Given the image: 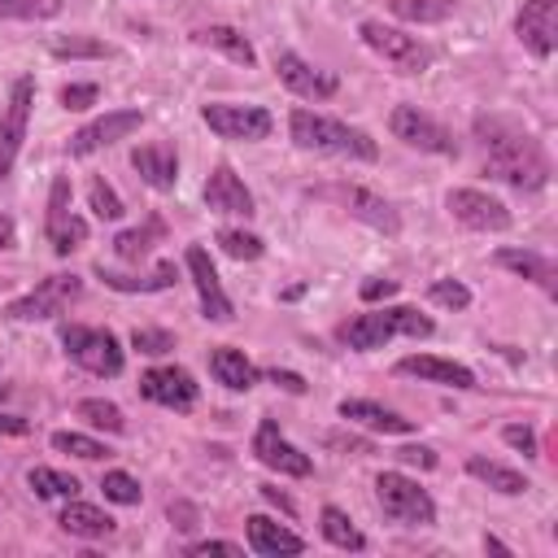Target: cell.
<instances>
[{
    "instance_id": "9",
    "label": "cell",
    "mask_w": 558,
    "mask_h": 558,
    "mask_svg": "<svg viewBox=\"0 0 558 558\" xmlns=\"http://www.w3.org/2000/svg\"><path fill=\"white\" fill-rule=\"evenodd\" d=\"M70 201H74L70 174H57L52 187H48V214H44V235H48V244H52L57 257H70L87 240V222L70 209Z\"/></svg>"
},
{
    "instance_id": "45",
    "label": "cell",
    "mask_w": 558,
    "mask_h": 558,
    "mask_svg": "<svg viewBox=\"0 0 558 558\" xmlns=\"http://www.w3.org/2000/svg\"><path fill=\"white\" fill-rule=\"evenodd\" d=\"M501 440L510 445V449H519L523 458H536L541 449H536V432L527 427V423H510V427H501Z\"/></svg>"
},
{
    "instance_id": "21",
    "label": "cell",
    "mask_w": 558,
    "mask_h": 558,
    "mask_svg": "<svg viewBox=\"0 0 558 558\" xmlns=\"http://www.w3.org/2000/svg\"><path fill=\"white\" fill-rule=\"evenodd\" d=\"M336 410H340L344 423H357V427L379 432V436H410V432H418L414 418H405V414H397V410H384V405H375V401H362V397H344Z\"/></svg>"
},
{
    "instance_id": "13",
    "label": "cell",
    "mask_w": 558,
    "mask_h": 558,
    "mask_svg": "<svg viewBox=\"0 0 558 558\" xmlns=\"http://www.w3.org/2000/svg\"><path fill=\"white\" fill-rule=\"evenodd\" d=\"M275 74H279V83H283L292 96H301V100H331V96L340 92V78H336L331 70L310 65V61H305L301 52H292V48L275 52Z\"/></svg>"
},
{
    "instance_id": "31",
    "label": "cell",
    "mask_w": 558,
    "mask_h": 558,
    "mask_svg": "<svg viewBox=\"0 0 558 558\" xmlns=\"http://www.w3.org/2000/svg\"><path fill=\"white\" fill-rule=\"evenodd\" d=\"M318 527H323V536H327L336 549H349V554H362V549H366V536L353 527V519H349L340 506H323V510H318Z\"/></svg>"
},
{
    "instance_id": "32",
    "label": "cell",
    "mask_w": 558,
    "mask_h": 558,
    "mask_svg": "<svg viewBox=\"0 0 558 558\" xmlns=\"http://www.w3.org/2000/svg\"><path fill=\"white\" fill-rule=\"evenodd\" d=\"M26 484L35 497H48V501H70L78 497V480L65 475V471H52V466H31L26 471Z\"/></svg>"
},
{
    "instance_id": "44",
    "label": "cell",
    "mask_w": 558,
    "mask_h": 558,
    "mask_svg": "<svg viewBox=\"0 0 558 558\" xmlns=\"http://www.w3.org/2000/svg\"><path fill=\"white\" fill-rule=\"evenodd\" d=\"M100 100V87L96 83H65L61 87V105L65 109H92Z\"/></svg>"
},
{
    "instance_id": "37",
    "label": "cell",
    "mask_w": 558,
    "mask_h": 558,
    "mask_svg": "<svg viewBox=\"0 0 558 558\" xmlns=\"http://www.w3.org/2000/svg\"><path fill=\"white\" fill-rule=\"evenodd\" d=\"M52 449H57V453H74V458H83V462L109 458V449H105L96 436H83V432H52Z\"/></svg>"
},
{
    "instance_id": "25",
    "label": "cell",
    "mask_w": 558,
    "mask_h": 558,
    "mask_svg": "<svg viewBox=\"0 0 558 558\" xmlns=\"http://www.w3.org/2000/svg\"><path fill=\"white\" fill-rule=\"evenodd\" d=\"M244 532H248V549L253 554H266V558H275V554H301L305 549V541L296 532H288L283 523H275L266 514H248L244 519Z\"/></svg>"
},
{
    "instance_id": "22",
    "label": "cell",
    "mask_w": 558,
    "mask_h": 558,
    "mask_svg": "<svg viewBox=\"0 0 558 558\" xmlns=\"http://www.w3.org/2000/svg\"><path fill=\"white\" fill-rule=\"evenodd\" d=\"M131 166L140 170V179L153 192H174V183H179V153H174V144H140L131 153Z\"/></svg>"
},
{
    "instance_id": "29",
    "label": "cell",
    "mask_w": 558,
    "mask_h": 558,
    "mask_svg": "<svg viewBox=\"0 0 558 558\" xmlns=\"http://www.w3.org/2000/svg\"><path fill=\"white\" fill-rule=\"evenodd\" d=\"M466 475L480 480V484H488V488L501 493V497H519V493H527V480H523L514 466L493 462V458H484V453H471V458H466Z\"/></svg>"
},
{
    "instance_id": "20",
    "label": "cell",
    "mask_w": 558,
    "mask_h": 558,
    "mask_svg": "<svg viewBox=\"0 0 558 558\" xmlns=\"http://www.w3.org/2000/svg\"><path fill=\"white\" fill-rule=\"evenodd\" d=\"M397 375H414V379H423V384H440V388H458V392L480 388L471 366L449 362V357H432V353H410V357H401V362H397Z\"/></svg>"
},
{
    "instance_id": "12",
    "label": "cell",
    "mask_w": 558,
    "mask_h": 558,
    "mask_svg": "<svg viewBox=\"0 0 558 558\" xmlns=\"http://www.w3.org/2000/svg\"><path fill=\"white\" fill-rule=\"evenodd\" d=\"M445 209H449V218L462 222L466 231H506V227H510V209H506L497 196L480 192V187H449Z\"/></svg>"
},
{
    "instance_id": "7",
    "label": "cell",
    "mask_w": 558,
    "mask_h": 558,
    "mask_svg": "<svg viewBox=\"0 0 558 558\" xmlns=\"http://www.w3.org/2000/svg\"><path fill=\"white\" fill-rule=\"evenodd\" d=\"M78 296H83V279H78V275H48V279H39L26 296L9 301V305H4V318H13V323L57 318V314H65V305L78 301Z\"/></svg>"
},
{
    "instance_id": "39",
    "label": "cell",
    "mask_w": 558,
    "mask_h": 558,
    "mask_svg": "<svg viewBox=\"0 0 558 558\" xmlns=\"http://www.w3.org/2000/svg\"><path fill=\"white\" fill-rule=\"evenodd\" d=\"M61 0H0V17H22V22H44L57 17Z\"/></svg>"
},
{
    "instance_id": "48",
    "label": "cell",
    "mask_w": 558,
    "mask_h": 558,
    "mask_svg": "<svg viewBox=\"0 0 558 558\" xmlns=\"http://www.w3.org/2000/svg\"><path fill=\"white\" fill-rule=\"evenodd\" d=\"M397 458H401V462H410V466H423V471H432V466H436V453H432L427 445H410V449H401Z\"/></svg>"
},
{
    "instance_id": "28",
    "label": "cell",
    "mask_w": 558,
    "mask_h": 558,
    "mask_svg": "<svg viewBox=\"0 0 558 558\" xmlns=\"http://www.w3.org/2000/svg\"><path fill=\"white\" fill-rule=\"evenodd\" d=\"M57 523H61V532H70V536H83V541H105V536H113V519L105 514V510H96V506H87V501H65V510L57 514Z\"/></svg>"
},
{
    "instance_id": "17",
    "label": "cell",
    "mask_w": 558,
    "mask_h": 558,
    "mask_svg": "<svg viewBox=\"0 0 558 558\" xmlns=\"http://www.w3.org/2000/svg\"><path fill=\"white\" fill-rule=\"evenodd\" d=\"M253 453H257V462H262V466H270V471H279V475H292V480H305V475L314 471L310 453H301L292 440H283V432H279V423H275L270 414L257 423Z\"/></svg>"
},
{
    "instance_id": "23",
    "label": "cell",
    "mask_w": 558,
    "mask_h": 558,
    "mask_svg": "<svg viewBox=\"0 0 558 558\" xmlns=\"http://www.w3.org/2000/svg\"><path fill=\"white\" fill-rule=\"evenodd\" d=\"M493 262L506 266V270H514L519 279H532L545 296H558V270H554V262L545 253H532V248H497Z\"/></svg>"
},
{
    "instance_id": "33",
    "label": "cell",
    "mask_w": 558,
    "mask_h": 558,
    "mask_svg": "<svg viewBox=\"0 0 558 558\" xmlns=\"http://www.w3.org/2000/svg\"><path fill=\"white\" fill-rule=\"evenodd\" d=\"M453 9H458V0H388V13H392V17L418 22V26L445 22V17H453Z\"/></svg>"
},
{
    "instance_id": "27",
    "label": "cell",
    "mask_w": 558,
    "mask_h": 558,
    "mask_svg": "<svg viewBox=\"0 0 558 558\" xmlns=\"http://www.w3.org/2000/svg\"><path fill=\"white\" fill-rule=\"evenodd\" d=\"M192 39H196L201 48L222 52L227 61H235V65H244V70H253V65H257V48H253V44H248V35H244V31H235V26H201Z\"/></svg>"
},
{
    "instance_id": "51",
    "label": "cell",
    "mask_w": 558,
    "mask_h": 558,
    "mask_svg": "<svg viewBox=\"0 0 558 558\" xmlns=\"http://www.w3.org/2000/svg\"><path fill=\"white\" fill-rule=\"evenodd\" d=\"M262 497H266V501H270V506H279V510H283V514H288V519H292V514H296V506H292V501H288V497H283V493H279V488H270V484H262Z\"/></svg>"
},
{
    "instance_id": "46",
    "label": "cell",
    "mask_w": 558,
    "mask_h": 558,
    "mask_svg": "<svg viewBox=\"0 0 558 558\" xmlns=\"http://www.w3.org/2000/svg\"><path fill=\"white\" fill-rule=\"evenodd\" d=\"M183 554H187V558H205V554H227V558H240L244 549H240L235 541H192Z\"/></svg>"
},
{
    "instance_id": "52",
    "label": "cell",
    "mask_w": 558,
    "mask_h": 558,
    "mask_svg": "<svg viewBox=\"0 0 558 558\" xmlns=\"http://www.w3.org/2000/svg\"><path fill=\"white\" fill-rule=\"evenodd\" d=\"M13 235H17L13 218H9V214H0V253H4V248H13Z\"/></svg>"
},
{
    "instance_id": "35",
    "label": "cell",
    "mask_w": 558,
    "mask_h": 558,
    "mask_svg": "<svg viewBox=\"0 0 558 558\" xmlns=\"http://www.w3.org/2000/svg\"><path fill=\"white\" fill-rule=\"evenodd\" d=\"M78 418L92 423V427H100V432H109V436H122V432H126L122 410H118L113 401H105V397H83V401H78Z\"/></svg>"
},
{
    "instance_id": "34",
    "label": "cell",
    "mask_w": 558,
    "mask_h": 558,
    "mask_svg": "<svg viewBox=\"0 0 558 558\" xmlns=\"http://www.w3.org/2000/svg\"><path fill=\"white\" fill-rule=\"evenodd\" d=\"M161 235H166V222H161V218H148L144 227L118 231V235H113V248H118V257H126V262H140V257L153 248V240H161Z\"/></svg>"
},
{
    "instance_id": "10",
    "label": "cell",
    "mask_w": 558,
    "mask_h": 558,
    "mask_svg": "<svg viewBox=\"0 0 558 558\" xmlns=\"http://www.w3.org/2000/svg\"><path fill=\"white\" fill-rule=\"evenodd\" d=\"M388 131H392V140H401L405 148H418V153H436V157H453L458 153L453 135L432 113H423L418 105H397L388 113Z\"/></svg>"
},
{
    "instance_id": "5",
    "label": "cell",
    "mask_w": 558,
    "mask_h": 558,
    "mask_svg": "<svg viewBox=\"0 0 558 558\" xmlns=\"http://www.w3.org/2000/svg\"><path fill=\"white\" fill-rule=\"evenodd\" d=\"M61 349H65V357L74 366H83L87 375H100V379H113L126 366V353H122V344H118V336L109 327L65 323L61 327Z\"/></svg>"
},
{
    "instance_id": "43",
    "label": "cell",
    "mask_w": 558,
    "mask_h": 558,
    "mask_svg": "<svg viewBox=\"0 0 558 558\" xmlns=\"http://www.w3.org/2000/svg\"><path fill=\"white\" fill-rule=\"evenodd\" d=\"M52 57H113V48L105 44V39H61V44H52Z\"/></svg>"
},
{
    "instance_id": "6",
    "label": "cell",
    "mask_w": 558,
    "mask_h": 558,
    "mask_svg": "<svg viewBox=\"0 0 558 558\" xmlns=\"http://www.w3.org/2000/svg\"><path fill=\"white\" fill-rule=\"evenodd\" d=\"M357 35H362V44H366L375 57H384L397 74H423V70L432 65V48H427L418 35H405V31H397V26H384L379 17H366V22L357 26Z\"/></svg>"
},
{
    "instance_id": "30",
    "label": "cell",
    "mask_w": 558,
    "mask_h": 558,
    "mask_svg": "<svg viewBox=\"0 0 558 558\" xmlns=\"http://www.w3.org/2000/svg\"><path fill=\"white\" fill-rule=\"evenodd\" d=\"M96 275L105 279V288H113V292H166V288H174V279H179V270H174V262H161L153 275H144V279H135V275H113V270H105V266H96Z\"/></svg>"
},
{
    "instance_id": "18",
    "label": "cell",
    "mask_w": 558,
    "mask_h": 558,
    "mask_svg": "<svg viewBox=\"0 0 558 558\" xmlns=\"http://www.w3.org/2000/svg\"><path fill=\"white\" fill-rule=\"evenodd\" d=\"M183 262H187L192 288H196V296H201V314H205L209 323H231L235 310H231V296H227L222 283H218V270H214L205 244H187V257H183Z\"/></svg>"
},
{
    "instance_id": "50",
    "label": "cell",
    "mask_w": 558,
    "mask_h": 558,
    "mask_svg": "<svg viewBox=\"0 0 558 558\" xmlns=\"http://www.w3.org/2000/svg\"><path fill=\"white\" fill-rule=\"evenodd\" d=\"M26 432H31V423L22 414H0V436H26Z\"/></svg>"
},
{
    "instance_id": "42",
    "label": "cell",
    "mask_w": 558,
    "mask_h": 558,
    "mask_svg": "<svg viewBox=\"0 0 558 558\" xmlns=\"http://www.w3.org/2000/svg\"><path fill=\"white\" fill-rule=\"evenodd\" d=\"M427 296H432L436 305H445V310H466V305H471V288L458 283V279H436V283L427 288Z\"/></svg>"
},
{
    "instance_id": "49",
    "label": "cell",
    "mask_w": 558,
    "mask_h": 558,
    "mask_svg": "<svg viewBox=\"0 0 558 558\" xmlns=\"http://www.w3.org/2000/svg\"><path fill=\"white\" fill-rule=\"evenodd\" d=\"M266 379H275L279 388H288V392H296V397L305 392V379H301L296 371H279V366H275V371H266Z\"/></svg>"
},
{
    "instance_id": "26",
    "label": "cell",
    "mask_w": 558,
    "mask_h": 558,
    "mask_svg": "<svg viewBox=\"0 0 558 558\" xmlns=\"http://www.w3.org/2000/svg\"><path fill=\"white\" fill-rule=\"evenodd\" d=\"M209 375H214L222 388H231V392H248V388L262 379V371H257L240 349H231V344H218V349L209 353Z\"/></svg>"
},
{
    "instance_id": "54",
    "label": "cell",
    "mask_w": 558,
    "mask_h": 558,
    "mask_svg": "<svg viewBox=\"0 0 558 558\" xmlns=\"http://www.w3.org/2000/svg\"><path fill=\"white\" fill-rule=\"evenodd\" d=\"M4 397H9V388H4V384H0V401H4Z\"/></svg>"
},
{
    "instance_id": "16",
    "label": "cell",
    "mask_w": 558,
    "mask_h": 558,
    "mask_svg": "<svg viewBox=\"0 0 558 558\" xmlns=\"http://www.w3.org/2000/svg\"><path fill=\"white\" fill-rule=\"evenodd\" d=\"M140 126H144V113H140V109H109V113L92 118L87 126H78L65 148H70V157H87V153H96V148H109V144L126 140V135L140 131Z\"/></svg>"
},
{
    "instance_id": "15",
    "label": "cell",
    "mask_w": 558,
    "mask_h": 558,
    "mask_svg": "<svg viewBox=\"0 0 558 558\" xmlns=\"http://www.w3.org/2000/svg\"><path fill=\"white\" fill-rule=\"evenodd\" d=\"M514 35L536 61H549L558 48V0H523L514 13Z\"/></svg>"
},
{
    "instance_id": "53",
    "label": "cell",
    "mask_w": 558,
    "mask_h": 558,
    "mask_svg": "<svg viewBox=\"0 0 558 558\" xmlns=\"http://www.w3.org/2000/svg\"><path fill=\"white\" fill-rule=\"evenodd\" d=\"M484 549H493V554H510V545H501L497 536H484Z\"/></svg>"
},
{
    "instance_id": "1",
    "label": "cell",
    "mask_w": 558,
    "mask_h": 558,
    "mask_svg": "<svg viewBox=\"0 0 558 558\" xmlns=\"http://www.w3.org/2000/svg\"><path fill=\"white\" fill-rule=\"evenodd\" d=\"M475 144L484 157V174L514 187V192H541L549 183V157L545 148L510 118H475Z\"/></svg>"
},
{
    "instance_id": "2",
    "label": "cell",
    "mask_w": 558,
    "mask_h": 558,
    "mask_svg": "<svg viewBox=\"0 0 558 558\" xmlns=\"http://www.w3.org/2000/svg\"><path fill=\"white\" fill-rule=\"evenodd\" d=\"M288 135L305 153H331V157H353V161H375L379 157V144L362 126H349L340 118L314 113L305 105L288 113Z\"/></svg>"
},
{
    "instance_id": "4",
    "label": "cell",
    "mask_w": 558,
    "mask_h": 558,
    "mask_svg": "<svg viewBox=\"0 0 558 558\" xmlns=\"http://www.w3.org/2000/svg\"><path fill=\"white\" fill-rule=\"evenodd\" d=\"M375 501H379L388 523H401V527H432L436 523L432 493L418 488V480H410L405 471H379L375 475Z\"/></svg>"
},
{
    "instance_id": "8",
    "label": "cell",
    "mask_w": 558,
    "mask_h": 558,
    "mask_svg": "<svg viewBox=\"0 0 558 558\" xmlns=\"http://www.w3.org/2000/svg\"><path fill=\"white\" fill-rule=\"evenodd\" d=\"M201 118H205V126H209L218 140H244V144H253V140H266V135L275 131V118H270V109H262V105L209 100V105L201 109Z\"/></svg>"
},
{
    "instance_id": "24",
    "label": "cell",
    "mask_w": 558,
    "mask_h": 558,
    "mask_svg": "<svg viewBox=\"0 0 558 558\" xmlns=\"http://www.w3.org/2000/svg\"><path fill=\"white\" fill-rule=\"evenodd\" d=\"M336 196L344 201V209H349L353 218L371 222L375 231H388V235H397V231H401V218H397V209H392L384 196H375L371 187H336Z\"/></svg>"
},
{
    "instance_id": "41",
    "label": "cell",
    "mask_w": 558,
    "mask_h": 558,
    "mask_svg": "<svg viewBox=\"0 0 558 558\" xmlns=\"http://www.w3.org/2000/svg\"><path fill=\"white\" fill-rule=\"evenodd\" d=\"M131 349L144 353V357H161V353L174 349V336H170L166 327H135V331H131Z\"/></svg>"
},
{
    "instance_id": "19",
    "label": "cell",
    "mask_w": 558,
    "mask_h": 558,
    "mask_svg": "<svg viewBox=\"0 0 558 558\" xmlns=\"http://www.w3.org/2000/svg\"><path fill=\"white\" fill-rule=\"evenodd\" d=\"M201 196H205V205H209L214 214H235V218H253V214H257L253 192L244 187V179H240L227 161H218V166L209 170V179H205Z\"/></svg>"
},
{
    "instance_id": "14",
    "label": "cell",
    "mask_w": 558,
    "mask_h": 558,
    "mask_svg": "<svg viewBox=\"0 0 558 558\" xmlns=\"http://www.w3.org/2000/svg\"><path fill=\"white\" fill-rule=\"evenodd\" d=\"M140 397L153 401V405H166V410L187 414L196 405V397H201V384L183 366H153V371L140 375Z\"/></svg>"
},
{
    "instance_id": "3",
    "label": "cell",
    "mask_w": 558,
    "mask_h": 558,
    "mask_svg": "<svg viewBox=\"0 0 558 558\" xmlns=\"http://www.w3.org/2000/svg\"><path fill=\"white\" fill-rule=\"evenodd\" d=\"M436 331V323L410 305H384V310H366L349 323H340V340L357 353H371V349H384L392 336H414V340H427Z\"/></svg>"
},
{
    "instance_id": "36",
    "label": "cell",
    "mask_w": 558,
    "mask_h": 558,
    "mask_svg": "<svg viewBox=\"0 0 558 558\" xmlns=\"http://www.w3.org/2000/svg\"><path fill=\"white\" fill-rule=\"evenodd\" d=\"M218 248H222L227 257H235V262H257V257L266 253V240L253 235V231H240V227H222V231H218Z\"/></svg>"
},
{
    "instance_id": "40",
    "label": "cell",
    "mask_w": 558,
    "mask_h": 558,
    "mask_svg": "<svg viewBox=\"0 0 558 558\" xmlns=\"http://www.w3.org/2000/svg\"><path fill=\"white\" fill-rule=\"evenodd\" d=\"M87 201H92V214L100 218V222H113V218H122V196L105 183V179H92V187H87Z\"/></svg>"
},
{
    "instance_id": "38",
    "label": "cell",
    "mask_w": 558,
    "mask_h": 558,
    "mask_svg": "<svg viewBox=\"0 0 558 558\" xmlns=\"http://www.w3.org/2000/svg\"><path fill=\"white\" fill-rule=\"evenodd\" d=\"M100 493H105V501H118V506H140V497H144L140 480L126 475V471H105L100 475Z\"/></svg>"
},
{
    "instance_id": "11",
    "label": "cell",
    "mask_w": 558,
    "mask_h": 558,
    "mask_svg": "<svg viewBox=\"0 0 558 558\" xmlns=\"http://www.w3.org/2000/svg\"><path fill=\"white\" fill-rule=\"evenodd\" d=\"M31 105H35V78L22 74L9 92V109L0 113V183L13 174V161L22 153L26 140V122H31Z\"/></svg>"
},
{
    "instance_id": "47",
    "label": "cell",
    "mask_w": 558,
    "mask_h": 558,
    "mask_svg": "<svg viewBox=\"0 0 558 558\" xmlns=\"http://www.w3.org/2000/svg\"><path fill=\"white\" fill-rule=\"evenodd\" d=\"M388 296H397V279H366V283H362V301H366V305L388 301Z\"/></svg>"
}]
</instances>
